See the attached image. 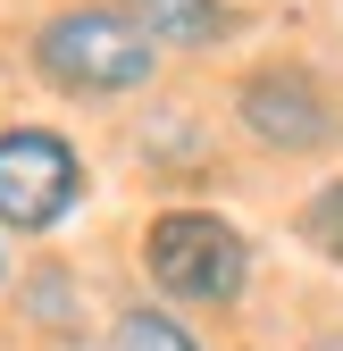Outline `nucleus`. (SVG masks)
<instances>
[{"mask_svg": "<svg viewBox=\"0 0 343 351\" xmlns=\"http://www.w3.org/2000/svg\"><path fill=\"white\" fill-rule=\"evenodd\" d=\"M34 67L59 84V93L109 101V93H143L159 67V42L126 17V9H59L34 34Z\"/></svg>", "mask_w": 343, "mask_h": 351, "instance_id": "1", "label": "nucleus"}, {"mask_svg": "<svg viewBox=\"0 0 343 351\" xmlns=\"http://www.w3.org/2000/svg\"><path fill=\"white\" fill-rule=\"evenodd\" d=\"M143 268L167 301L218 310V301H243V285H251V243L209 209H159L143 234Z\"/></svg>", "mask_w": 343, "mask_h": 351, "instance_id": "2", "label": "nucleus"}, {"mask_svg": "<svg viewBox=\"0 0 343 351\" xmlns=\"http://www.w3.org/2000/svg\"><path fill=\"white\" fill-rule=\"evenodd\" d=\"M84 201V159L51 125H9L0 134V226L51 234L59 217Z\"/></svg>", "mask_w": 343, "mask_h": 351, "instance_id": "3", "label": "nucleus"}, {"mask_svg": "<svg viewBox=\"0 0 343 351\" xmlns=\"http://www.w3.org/2000/svg\"><path fill=\"white\" fill-rule=\"evenodd\" d=\"M235 117H243V134H251V143L293 151V159H310V151H335V143H343V109L318 93L302 67H260V75L243 84Z\"/></svg>", "mask_w": 343, "mask_h": 351, "instance_id": "4", "label": "nucleus"}, {"mask_svg": "<svg viewBox=\"0 0 343 351\" xmlns=\"http://www.w3.org/2000/svg\"><path fill=\"white\" fill-rule=\"evenodd\" d=\"M159 51H209V42L235 34V9L226 0H117Z\"/></svg>", "mask_w": 343, "mask_h": 351, "instance_id": "5", "label": "nucleus"}, {"mask_svg": "<svg viewBox=\"0 0 343 351\" xmlns=\"http://www.w3.org/2000/svg\"><path fill=\"white\" fill-rule=\"evenodd\" d=\"M117 351H201L193 326H176L167 310H126L117 318Z\"/></svg>", "mask_w": 343, "mask_h": 351, "instance_id": "6", "label": "nucleus"}, {"mask_svg": "<svg viewBox=\"0 0 343 351\" xmlns=\"http://www.w3.org/2000/svg\"><path fill=\"white\" fill-rule=\"evenodd\" d=\"M302 234H310V251H327L335 268H343V176H335V184L302 209Z\"/></svg>", "mask_w": 343, "mask_h": 351, "instance_id": "7", "label": "nucleus"}, {"mask_svg": "<svg viewBox=\"0 0 343 351\" xmlns=\"http://www.w3.org/2000/svg\"><path fill=\"white\" fill-rule=\"evenodd\" d=\"M310 351H343V335H327V343H310Z\"/></svg>", "mask_w": 343, "mask_h": 351, "instance_id": "8", "label": "nucleus"}, {"mask_svg": "<svg viewBox=\"0 0 343 351\" xmlns=\"http://www.w3.org/2000/svg\"><path fill=\"white\" fill-rule=\"evenodd\" d=\"M0 285H9V251H0Z\"/></svg>", "mask_w": 343, "mask_h": 351, "instance_id": "9", "label": "nucleus"}]
</instances>
